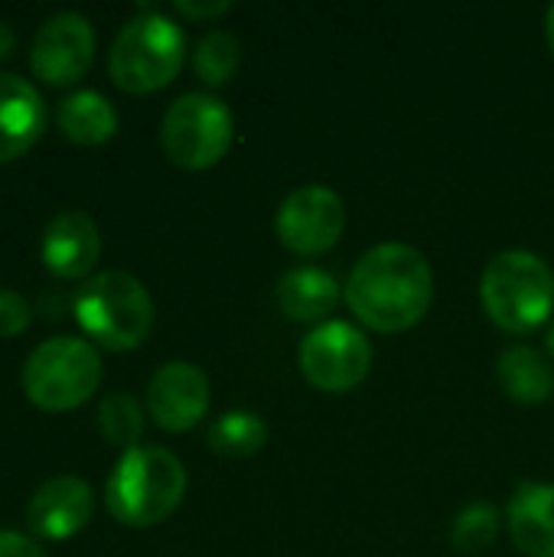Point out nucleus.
Wrapping results in <instances>:
<instances>
[{
    "label": "nucleus",
    "instance_id": "13",
    "mask_svg": "<svg viewBox=\"0 0 554 557\" xmlns=\"http://www.w3.org/2000/svg\"><path fill=\"white\" fill-rule=\"evenodd\" d=\"M95 512V496L91 486L78 476H52L46 480L26 509L29 529L49 542H62L78 535Z\"/></svg>",
    "mask_w": 554,
    "mask_h": 557
},
{
    "label": "nucleus",
    "instance_id": "4",
    "mask_svg": "<svg viewBox=\"0 0 554 557\" xmlns=\"http://www.w3.org/2000/svg\"><path fill=\"white\" fill-rule=\"evenodd\" d=\"M75 320L108 349H137L153 330V300L127 271H101L75 294Z\"/></svg>",
    "mask_w": 554,
    "mask_h": 557
},
{
    "label": "nucleus",
    "instance_id": "20",
    "mask_svg": "<svg viewBox=\"0 0 554 557\" xmlns=\"http://www.w3.org/2000/svg\"><path fill=\"white\" fill-rule=\"evenodd\" d=\"M242 65V42L225 29H209L193 52V69L206 85H225Z\"/></svg>",
    "mask_w": 554,
    "mask_h": 557
},
{
    "label": "nucleus",
    "instance_id": "5",
    "mask_svg": "<svg viewBox=\"0 0 554 557\" xmlns=\"http://www.w3.org/2000/svg\"><path fill=\"white\" fill-rule=\"evenodd\" d=\"M480 297L500 330L529 333L552 317V268L532 251H503L487 264Z\"/></svg>",
    "mask_w": 554,
    "mask_h": 557
},
{
    "label": "nucleus",
    "instance_id": "24",
    "mask_svg": "<svg viewBox=\"0 0 554 557\" xmlns=\"http://www.w3.org/2000/svg\"><path fill=\"white\" fill-rule=\"evenodd\" d=\"M0 557H46V555H42V548H39L33 539H26V535H20V532H0Z\"/></svg>",
    "mask_w": 554,
    "mask_h": 557
},
{
    "label": "nucleus",
    "instance_id": "26",
    "mask_svg": "<svg viewBox=\"0 0 554 557\" xmlns=\"http://www.w3.org/2000/svg\"><path fill=\"white\" fill-rule=\"evenodd\" d=\"M13 42H16V33H13V26L0 20V59H3V55H10Z\"/></svg>",
    "mask_w": 554,
    "mask_h": 557
},
{
    "label": "nucleus",
    "instance_id": "28",
    "mask_svg": "<svg viewBox=\"0 0 554 557\" xmlns=\"http://www.w3.org/2000/svg\"><path fill=\"white\" fill-rule=\"evenodd\" d=\"M549 349H552V356H554V323H552V333H549Z\"/></svg>",
    "mask_w": 554,
    "mask_h": 557
},
{
    "label": "nucleus",
    "instance_id": "2",
    "mask_svg": "<svg viewBox=\"0 0 554 557\" xmlns=\"http://www.w3.org/2000/svg\"><path fill=\"white\" fill-rule=\"evenodd\" d=\"M186 496V470L167 447H131L114 463L104 503L108 512L131 529L160 525Z\"/></svg>",
    "mask_w": 554,
    "mask_h": 557
},
{
    "label": "nucleus",
    "instance_id": "12",
    "mask_svg": "<svg viewBox=\"0 0 554 557\" xmlns=\"http://www.w3.org/2000/svg\"><path fill=\"white\" fill-rule=\"evenodd\" d=\"M98 255H101V235L88 212L65 209L46 222L42 242H39V258L56 277H62V281L88 277L95 271Z\"/></svg>",
    "mask_w": 554,
    "mask_h": 557
},
{
    "label": "nucleus",
    "instance_id": "16",
    "mask_svg": "<svg viewBox=\"0 0 554 557\" xmlns=\"http://www.w3.org/2000/svg\"><path fill=\"white\" fill-rule=\"evenodd\" d=\"M343 290L340 281L320 268H294L278 281V307L287 320L313 323L336 310Z\"/></svg>",
    "mask_w": 554,
    "mask_h": 557
},
{
    "label": "nucleus",
    "instance_id": "17",
    "mask_svg": "<svg viewBox=\"0 0 554 557\" xmlns=\"http://www.w3.org/2000/svg\"><path fill=\"white\" fill-rule=\"evenodd\" d=\"M56 121H59V131L72 144H82V147H98V144L111 140L118 131L114 104L95 88H82V91H72L69 98H62Z\"/></svg>",
    "mask_w": 554,
    "mask_h": 557
},
{
    "label": "nucleus",
    "instance_id": "18",
    "mask_svg": "<svg viewBox=\"0 0 554 557\" xmlns=\"http://www.w3.org/2000/svg\"><path fill=\"white\" fill-rule=\"evenodd\" d=\"M496 379L519 405H542L554 392L552 362L532 346H509L496 362Z\"/></svg>",
    "mask_w": 554,
    "mask_h": 557
},
{
    "label": "nucleus",
    "instance_id": "25",
    "mask_svg": "<svg viewBox=\"0 0 554 557\" xmlns=\"http://www.w3.org/2000/svg\"><path fill=\"white\" fill-rule=\"evenodd\" d=\"M176 10L183 16H193V20H202V16H219L229 10L225 0H216V3H193V0H176Z\"/></svg>",
    "mask_w": 554,
    "mask_h": 557
},
{
    "label": "nucleus",
    "instance_id": "22",
    "mask_svg": "<svg viewBox=\"0 0 554 557\" xmlns=\"http://www.w3.org/2000/svg\"><path fill=\"white\" fill-rule=\"evenodd\" d=\"M496 532H500V516H496V509L487 506V503H473V506H467V509L457 516V522H454V529H451V542H454L457 552L477 555V552H487V548L493 545Z\"/></svg>",
    "mask_w": 554,
    "mask_h": 557
},
{
    "label": "nucleus",
    "instance_id": "14",
    "mask_svg": "<svg viewBox=\"0 0 554 557\" xmlns=\"http://www.w3.org/2000/svg\"><path fill=\"white\" fill-rule=\"evenodd\" d=\"M46 127V104L33 82L0 72V163L23 157Z\"/></svg>",
    "mask_w": 554,
    "mask_h": 557
},
{
    "label": "nucleus",
    "instance_id": "9",
    "mask_svg": "<svg viewBox=\"0 0 554 557\" xmlns=\"http://www.w3.org/2000/svg\"><path fill=\"white\" fill-rule=\"evenodd\" d=\"M274 225L287 251L323 255L346 228V206L330 186H300L281 202Z\"/></svg>",
    "mask_w": 554,
    "mask_h": 557
},
{
    "label": "nucleus",
    "instance_id": "3",
    "mask_svg": "<svg viewBox=\"0 0 554 557\" xmlns=\"http://www.w3.org/2000/svg\"><path fill=\"white\" fill-rule=\"evenodd\" d=\"M186 59L183 29L163 13H137L121 26L108 52V72L118 88L147 95L176 78Z\"/></svg>",
    "mask_w": 554,
    "mask_h": 557
},
{
    "label": "nucleus",
    "instance_id": "19",
    "mask_svg": "<svg viewBox=\"0 0 554 557\" xmlns=\"http://www.w3.org/2000/svg\"><path fill=\"white\" fill-rule=\"evenodd\" d=\"M268 428L255 411H229L209 428V447L222 457H251L264 447Z\"/></svg>",
    "mask_w": 554,
    "mask_h": 557
},
{
    "label": "nucleus",
    "instance_id": "6",
    "mask_svg": "<svg viewBox=\"0 0 554 557\" xmlns=\"http://www.w3.org/2000/svg\"><path fill=\"white\" fill-rule=\"evenodd\" d=\"M101 385V359L88 339L52 336L23 362V392L42 411H72Z\"/></svg>",
    "mask_w": 554,
    "mask_h": 557
},
{
    "label": "nucleus",
    "instance_id": "21",
    "mask_svg": "<svg viewBox=\"0 0 554 557\" xmlns=\"http://www.w3.org/2000/svg\"><path fill=\"white\" fill-rule=\"evenodd\" d=\"M98 428H101L108 444L124 447V450L137 447V441L144 434V411H140L137 398L127 392L104 395L98 405Z\"/></svg>",
    "mask_w": 554,
    "mask_h": 557
},
{
    "label": "nucleus",
    "instance_id": "1",
    "mask_svg": "<svg viewBox=\"0 0 554 557\" xmlns=\"http://www.w3.org/2000/svg\"><path fill=\"white\" fill-rule=\"evenodd\" d=\"M434 300V274L421 251L411 245H376L366 251L349 281V310L376 333H402L421 323Z\"/></svg>",
    "mask_w": 554,
    "mask_h": 557
},
{
    "label": "nucleus",
    "instance_id": "11",
    "mask_svg": "<svg viewBox=\"0 0 554 557\" xmlns=\"http://www.w3.org/2000/svg\"><path fill=\"white\" fill-rule=\"evenodd\" d=\"M147 411L163 431H189L209 411V379L193 362H167L147 385Z\"/></svg>",
    "mask_w": 554,
    "mask_h": 557
},
{
    "label": "nucleus",
    "instance_id": "23",
    "mask_svg": "<svg viewBox=\"0 0 554 557\" xmlns=\"http://www.w3.org/2000/svg\"><path fill=\"white\" fill-rule=\"evenodd\" d=\"M33 320V310L23 294L0 290V336H20Z\"/></svg>",
    "mask_w": 554,
    "mask_h": 557
},
{
    "label": "nucleus",
    "instance_id": "10",
    "mask_svg": "<svg viewBox=\"0 0 554 557\" xmlns=\"http://www.w3.org/2000/svg\"><path fill=\"white\" fill-rule=\"evenodd\" d=\"M95 59V26L75 10L52 13L33 36L29 65L46 85L78 82Z\"/></svg>",
    "mask_w": 554,
    "mask_h": 557
},
{
    "label": "nucleus",
    "instance_id": "27",
    "mask_svg": "<svg viewBox=\"0 0 554 557\" xmlns=\"http://www.w3.org/2000/svg\"><path fill=\"white\" fill-rule=\"evenodd\" d=\"M545 36H549V46L554 52V3L545 10Z\"/></svg>",
    "mask_w": 554,
    "mask_h": 557
},
{
    "label": "nucleus",
    "instance_id": "8",
    "mask_svg": "<svg viewBox=\"0 0 554 557\" xmlns=\"http://www.w3.org/2000/svg\"><path fill=\"white\" fill-rule=\"evenodd\" d=\"M372 366L369 339L343 320H330L304 336L300 343V369L304 379L330 395L356 388Z\"/></svg>",
    "mask_w": 554,
    "mask_h": 557
},
{
    "label": "nucleus",
    "instance_id": "7",
    "mask_svg": "<svg viewBox=\"0 0 554 557\" xmlns=\"http://www.w3.org/2000/svg\"><path fill=\"white\" fill-rule=\"evenodd\" d=\"M235 137V117L229 104L206 91L180 95L160 124V144L167 157L183 170L216 166Z\"/></svg>",
    "mask_w": 554,
    "mask_h": 557
},
{
    "label": "nucleus",
    "instance_id": "15",
    "mask_svg": "<svg viewBox=\"0 0 554 557\" xmlns=\"http://www.w3.org/2000/svg\"><path fill=\"white\" fill-rule=\"evenodd\" d=\"M509 535L529 557H554V486L529 483L509 503Z\"/></svg>",
    "mask_w": 554,
    "mask_h": 557
}]
</instances>
